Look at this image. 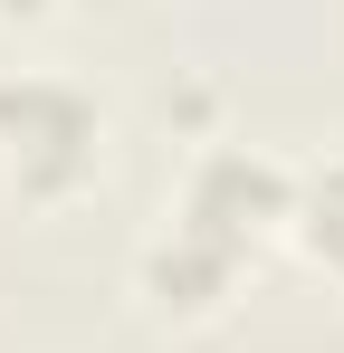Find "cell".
<instances>
[{
	"mask_svg": "<svg viewBox=\"0 0 344 353\" xmlns=\"http://www.w3.org/2000/svg\"><path fill=\"white\" fill-rule=\"evenodd\" d=\"M96 172H106V105L77 77L0 67V191L29 210H57Z\"/></svg>",
	"mask_w": 344,
	"mask_h": 353,
	"instance_id": "1",
	"label": "cell"
},
{
	"mask_svg": "<svg viewBox=\"0 0 344 353\" xmlns=\"http://www.w3.org/2000/svg\"><path fill=\"white\" fill-rule=\"evenodd\" d=\"M287 210H296V172L278 153H249V143H211L182 172V201H172V220L211 248H229V258H258L287 230Z\"/></svg>",
	"mask_w": 344,
	"mask_h": 353,
	"instance_id": "2",
	"label": "cell"
},
{
	"mask_svg": "<svg viewBox=\"0 0 344 353\" xmlns=\"http://www.w3.org/2000/svg\"><path fill=\"white\" fill-rule=\"evenodd\" d=\"M239 277H249V258L191 239L182 220H163V230L144 239V258H134V287H144V305H153L163 325H211L229 296H239Z\"/></svg>",
	"mask_w": 344,
	"mask_h": 353,
	"instance_id": "3",
	"label": "cell"
},
{
	"mask_svg": "<svg viewBox=\"0 0 344 353\" xmlns=\"http://www.w3.org/2000/svg\"><path fill=\"white\" fill-rule=\"evenodd\" d=\"M287 239L344 287V153H325L316 172H296V210H287Z\"/></svg>",
	"mask_w": 344,
	"mask_h": 353,
	"instance_id": "4",
	"label": "cell"
},
{
	"mask_svg": "<svg viewBox=\"0 0 344 353\" xmlns=\"http://www.w3.org/2000/svg\"><path fill=\"white\" fill-rule=\"evenodd\" d=\"M57 0H0V19H48Z\"/></svg>",
	"mask_w": 344,
	"mask_h": 353,
	"instance_id": "5",
	"label": "cell"
}]
</instances>
